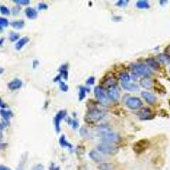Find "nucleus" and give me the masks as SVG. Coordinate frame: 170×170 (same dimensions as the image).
Wrapping results in <instances>:
<instances>
[{
  "mask_svg": "<svg viewBox=\"0 0 170 170\" xmlns=\"http://www.w3.org/2000/svg\"><path fill=\"white\" fill-rule=\"evenodd\" d=\"M98 135L101 137L104 143L112 144L120 141V136L114 132H111L108 128H100L98 131Z\"/></svg>",
  "mask_w": 170,
  "mask_h": 170,
  "instance_id": "1",
  "label": "nucleus"
},
{
  "mask_svg": "<svg viewBox=\"0 0 170 170\" xmlns=\"http://www.w3.org/2000/svg\"><path fill=\"white\" fill-rule=\"evenodd\" d=\"M141 96L143 99H145V100L149 103V104H154L157 101V96L153 94L147 92V91H143L141 92Z\"/></svg>",
  "mask_w": 170,
  "mask_h": 170,
  "instance_id": "11",
  "label": "nucleus"
},
{
  "mask_svg": "<svg viewBox=\"0 0 170 170\" xmlns=\"http://www.w3.org/2000/svg\"><path fill=\"white\" fill-rule=\"evenodd\" d=\"M131 71L134 77H148L151 74V69L147 65L145 64H134L131 66Z\"/></svg>",
  "mask_w": 170,
  "mask_h": 170,
  "instance_id": "2",
  "label": "nucleus"
},
{
  "mask_svg": "<svg viewBox=\"0 0 170 170\" xmlns=\"http://www.w3.org/2000/svg\"><path fill=\"white\" fill-rule=\"evenodd\" d=\"M14 3L19 5H28L30 4L29 0H14Z\"/></svg>",
  "mask_w": 170,
  "mask_h": 170,
  "instance_id": "32",
  "label": "nucleus"
},
{
  "mask_svg": "<svg viewBox=\"0 0 170 170\" xmlns=\"http://www.w3.org/2000/svg\"><path fill=\"white\" fill-rule=\"evenodd\" d=\"M67 68H68L67 64H64V65H62V66H60V69H59L60 75L61 76V77H63V78L66 79V80L68 78V71H67Z\"/></svg>",
  "mask_w": 170,
  "mask_h": 170,
  "instance_id": "20",
  "label": "nucleus"
},
{
  "mask_svg": "<svg viewBox=\"0 0 170 170\" xmlns=\"http://www.w3.org/2000/svg\"><path fill=\"white\" fill-rule=\"evenodd\" d=\"M0 32H3V27H0Z\"/></svg>",
  "mask_w": 170,
  "mask_h": 170,
  "instance_id": "47",
  "label": "nucleus"
},
{
  "mask_svg": "<svg viewBox=\"0 0 170 170\" xmlns=\"http://www.w3.org/2000/svg\"><path fill=\"white\" fill-rule=\"evenodd\" d=\"M94 82H95V78H94V77H88V80L86 81V84L87 85H93V84H94Z\"/></svg>",
  "mask_w": 170,
  "mask_h": 170,
  "instance_id": "36",
  "label": "nucleus"
},
{
  "mask_svg": "<svg viewBox=\"0 0 170 170\" xmlns=\"http://www.w3.org/2000/svg\"><path fill=\"white\" fill-rule=\"evenodd\" d=\"M0 107H1L2 109H5L6 107H7V105L3 101L2 98H0Z\"/></svg>",
  "mask_w": 170,
  "mask_h": 170,
  "instance_id": "41",
  "label": "nucleus"
},
{
  "mask_svg": "<svg viewBox=\"0 0 170 170\" xmlns=\"http://www.w3.org/2000/svg\"><path fill=\"white\" fill-rule=\"evenodd\" d=\"M105 112L102 110H99L97 108H94L90 110L85 116V120L87 122H97L102 119L104 117Z\"/></svg>",
  "mask_w": 170,
  "mask_h": 170,
  "instance_id": "3",
  "label": "nucleus"
},
{
  "mask_svg": "<svg viewBox=\"0 0 170 170\" xmlns=\"http://www.w3.org/2000/svg\"><path fill=\"white\" fill-rule=\"evenodd\" d=\"M97 150L99 152L103 154H107V155H115L118 151V149L117 146L111 145V144L104 142L99 144L97 146Z\"/></svg>",
  "mask_w": 170,
  "mask_h": 170,
  "instance_id": "4",
  "label": "nucleus"
},
{
  "mask_svg": "<svg viewBox=\"0 0 170 170\" xmlns=\"http://www.w3.org/2000/svg\"><path fill=\"white\" fill-rule=\"evenodd\" d=\"M88 156L95 163H101L103 161V157H102V155L99 153L98 151H95V150L91 151L89 152V154H88Z\"/></svg>",
  "mask_w": 170,
  "mask_h": 170,
  "instance_id": "13",
  "label": "nucleus"
},
{
  "mask_svg": "<svg viewBox=\"0 0 170 170\" xmlns=\"http://www.w3.org/2000/svg\"><path fill=\"white\" fill-rule=\"evenodd\" d=\"M9 26V21L4 17H0V27H4Z\"/></svg>",
  "mask_w": 170,
  "mask_h": 170,
  "instance_id": "31",
  "label": "nucleus"
},
{
  "mask_svg": "<svg viewBox=\"0 0 170 170\" xmlns=\"http://www.w3.org/2000/svg\"><path fill=\"white\" fill-rule=\"evenodd\" d=\"M4 69L3 67H1V66H0V75H1V74H3V73H4Z\"/></svg>",
  "mask_w": 170,
  "mask_h": 170,
  "instance_id": "45",
  "label": "nucleus"
},
{
  "mask_svg": "<svg viewBox=\"0 0 170 170\" xmlns=\"http://www.w3.org/2000/svg\"><path fill=\"white\" fill-rule=\"evenodd\" d=\"M38 9L39 10H45L48 9V5L45 3H40V4H39Z\"/></svg>",
  "mask_w": 170,
  "mask_h": 170,
  "instance_id": "35",
  "label": "nucleus"
},
{
  "mask_svg": "<svg viewBox=\"0 0 170 170\" xmlns=\"http://www.w3.org/2000/svg\"><path fill=\"white\" fill-rule=\"evenodd\" d=\"M122 87L124 88L125 90L128 91H138L139 90V86L135 83H130V82H122Z\"/></svg>",
  "mask_w": 170,
  "mask_h": 170,
  "instance_id": "14",
  "label": "nucleus"
},
{
  "mask_svg": "<svg viewBox=\"0 0 170 170\" xmlns=\"http://www.w3.org/2000/svg\"><path fill=\"white\" fill-rule=\"evenodd\" d=\"M66 117V110H60L59 111L55 117V128L56 133H60V122L62 119H64Z\"/></svg>",
  "mask_w": 170,
  "mask_h": 170,
  "instance_id": "7",
  "label": "nucleus"
},
{
  "mask_svg": "<svg viewBox=\"0 0 170 170\" xmlns=\"http://www.w3.org/2000/svg\"><path fill=\"white\" fill-rule=\"evenodd\" d=\"M119 78H120L121 81L123 82H129V80L131 79V78H130V76H129L127 72H122V74H120Z\"/></svg>",
  "mask_w": 170,
  "mask_h": 170,
  "instance_id": "28",
  "label": "nucleus"
},
{
  "mask_svg": "<svg viewBox=\"0 0 170 170\" xmlns=\"http://www.w3.org/2000/svg\"><path fill=\"white\" fill-rule=\"evenodd\" d=\"M114 167L111 163H102L99 166V170H113Z\"/></svg>",
  "mask_w": 170,
  "mask_h": 170,
  "instance_id": "27",
  "label": "nucleus"
},
{
  "mask_svg": "<svg viewBox=\"0 0 170 170\" xmlns=\"http://www.w3.org/2000/svg\"><path fill=\"white\" fill-rule=\"evenodd\" d=\"M0 12L4 16H8L10 14V10L4 5H0Z\"/></svg>",
  "mask_w": 170,
  "mask_h": 170,
  "instance_id": "30",
  "label": "nucleus"
},
{
  "mask_svg": "<svg viewBox=\"0 0 170 170\" xmlns=\"http://www.w3.org/2000/svg\"><path fill=\"white\" fill-rule=\"evenodd\" d=\"M32 170H44V167L43 164H37Z\"/></svg>",
  "mask_w": 170,
  "mask_h": 170,
  "instance_id": "40",
  "label": "nucleus"
},
{
  "mask_svg": "<svg viewBox=\"0 0 170 170\" xmlns=\"http://www.w3.org/2000/svg\"><path fill=\"white\" fill-rule=\"evenodd\" d=\"M29 42V38L27 37H23L21 39H19L16 44V50H21Z\"/></svg>",
  "mask_w": 170,
  "mask_h": 170,
  "instance_id": "16",
  "label": "nucleus"
},
{
  "mask_svg": "<svg viewBox=\"0 0 170 170\" xmlns=\"http://www.w3.org/2000/svg\"><path fill=\"white\" fill-rule=\"evenodd\" d=\"M25 13H26V16L29 19H36L38 17V11L34 10L33 8H30V7L27 8L25 10Z\"/></svg>",
  "mask_w": 170,
  "mask_h": 170,
  "instance_id": "17",
  "label": "nucleus"
},
{
  "mask_svg": "<svg viewBox=\"0 0 170 170\" xmlns=\"http://www.w3.org/2000/svg\"><path fill=\"white\" fill-rule=\"evenodd\" d=\"M4 39H0V46H2L3 44H4Z\"/></svg>",
  "mask_w": 170,
  "mask_h": 170,
  "instance_id": "46",
  "label": "nucleus"
},
{
  "mask_svg": "<svg viewBox=\"0 0 170 170\" xmlns=\"http://www.w3.org/2000/svg\"><path fill=\"white\" fill-rule=\"evenodd\" d=\"M157 59H158L160 62L163 63V64H165V65L170 64V56L166 55V54H160V55L157 56Z\"/></svg>",
  "mask_w": 170,
  "mask_h": 170,
  "instance_id": "21",
  "label": "nucleus"
},
{
  "mask_svg": "<svg viewBox=\"0 0 170 170\" xmlns=\"http://www.w3.org/2000/svg\"><path fill=\"white\" fill-rule=\"evenodd\" d=\"M105 86H107L108 88H111V87H114L117 85V79L115 78L114 76H112V75H111L109 77H105V79L104 80V82H103Z\"/></svg>",
  "mask_w": 170,
  "mask_h": 170,
  "instance_id": "15",
  "label": "nucleus"
},
{
  "mask_svg": "<svg viewBox=\"0 0 170 170\" xmlns=\"http://www.w3.org/2000/svg\"><path fill=\"white\" fill-rule=\"evenodd\" d=\"M164 51H165V54H166V55H168L169 56H170V44L169 45H168V46L165 48Z\"/></svg>",
  "mask_w": 170,
  "mask_h": 170,
  "instance_id": "42",
  "label": "nucleus"
},
{
  "mask_svg": "<svg viewBox=\"0 0 170 170\" xmlns=\"http://www.w3.org/2000/svg\"><path fill=\"white\" fill-rule=\"evenodd\" d=\"M146 63H147L151 68H153V69H157V68L159 67L158 62L157 61L156 59H154V58H149V59H147V60H146Z\"/></svg>",
  "mask_w": 170,
  "mask_h": 170,
  "instance_id": "24",
  "label": "nucleus"
},
{
  "mask_svg": "<svg viewBox=\"0 0 170 170\" xmlns=\"http://www.w3.org/2000/svg\"><path fill=\"white\" fill-rule=\"evenodd\" d=\"M94 94L96 99L100 101L102 104H107L109 102V97L101 86H97L94 88Z\"/></svg>",
  "mask_w": 170,
  "mask_h": 170,
  "instance_id": "5",
  "label": "nucleus"
},
{
  "mask_svg": "<svg viewBox=\"0 0 170 170\" xmlns=\"http://www.w3.org/2000/svg\"><path fill=\"white\" fill-rule=\"evenodd\" d=\"M60 145L62 147H67L69 149H72V145L70 144L69 142H67V140H66L65 135H61L60 138Z\"/></svg>",
  "mask_w": 170,
  "mask_h": 170,
  "instance_id": "23",
  "label": "nucleus"
},
{
  "mask_svg": "<svg viewBox=\"0 0 170 170\" xmlns=\"http://www.w3.org/2000/svg\"><path fill=\"white\" fill-rule=\"evenodd\" d=\"M20 38V35L19 33H16V32H11L9 35V39L10 40L11 42H16V40H18Z\"/></svg>",
  "mask_w": 170,
  "mask_h": 170,
  "instance_id": "29",
  "label": "nucleus"
},
{
  "mask_svg": "<svg viewBox=\"0 0 170 170\" xmlns=\"http://www.w3.org/2000/svg\"><path fill=\"white\" fill-rule=\"evenodd\" d=\"M149 145H150V142H149L148 140L142 139V140L134 143V145L133 146V150L135 153L140 154L148 148Z\"/></svg>",
  "mask_w": 170,
  "mask_h": 170,
  "instance_id": "6",
  "label": "nucleus"
},
{
  "mask_svg": "<svg viewBox=\"0 0 170 170\" xmlns=\"http://www.w3.org/2000/svg\"><path fill=\"white\" fill-rule=\"evenodd\" d=\"M128 0H119L117 2V6H121V7H123V6H126L128 4Z\"/></svg>",
  "mask_w": 170,
  "mask_h": 170,
  "instance_id": "33",
  "label": "nucleus"
},
{
  "mask_svg": "<svg viewBox=\"0 0 170 170\" xmlns=\"http://www.w3.org/2000/svg\"><path fill=\"white\" fill-rule=\"evenodd\" d=\"M140 84L142 86L143 88H151L152 87V81L151 78L149 77H144L140 80Z\"/></svg>",
  "mask_w": 170,
  "mask_h": 170,
  "instance_id": "19",
  "label": "nucleus"
},
{
  "mask_svg": "<svg viewBox=\"0 0 170 170\" xmlns=\"http://www.w3.org/2000/svg\"><path fill=\"white\" fill-rule=\"evenodd\" d=\"M60 88L63 92H66V91L68 90V86L66 85L65 82H62V81H60Z\"/></svg>",
  "mask_w": 170,
  "mask_h": 170,
  "instance_id": "34",
  "label": "nucleus"
},
{
  "mask_svg": "<svg viewBox=\"0 0 170 170\" xmlns=\"http://www.w3.org/2000/svg\"><path fill=\"white\" fill-rule=\"evenodd\" d=\"M136 7L139 8V9H148L149 7H150V4H149V3L147 1H146V0H140V1H138L137 3H136Z\"/></svg>",
  "mask_w": 170,
  "mask_h": 170,
  "instance_id": "25",
  "label": "nucleus"
},
{
  "mask_svg": "<svg viewBox=\"0 0 170 170\" xmlns=\"http://www.w3.org/2000/svg\"><path fill=\"white\" fill-rule=\"evenodd\" d=\"M0 115L3 117V119L6 122H9L11 117H13V112L11 111H7L5 109H1L0 110Z\"/></svg>",
  "mask_w": 170,
  "mask_h": 170,
  "instance_id": "18",
  "label": "nucleus"
},
{
  "mask_svg": "<svg viewBox=\"0 0 170 170\" xmlns=\"http://www.w3.org/2000/svg\"><path fill=\"white\" fill-rule=\"evenodd\" d=\"M169 72H170V68H169Z\"/></svg>",
  "mask_w": 170,
  "mask_h": 170,
  "instance_id": "48",
  "label": "nucleus"
},
{
  "mask_svg": "<svg viewBox=\"0 0 170 170\" xmlns=\"http://www.w3.org/2000/svg\"><path fill=\"white\" fill-rule=\"evenodd\" d=\"M88 91V89L85 88V87H80V88H79V95H78V97H79V100H80V101L85 98L86 93H87Z\"/></svg>",
  "mask_w": 170,
  "mask_h": 170,
  "instance_id": "26",
  "label": "nucleus"
},
{
  "mask_svg": "<svg viewBox=\"0 0 170 170\" xmlns=\"http://www.w3.org/2000/svg\"><path fill=\"white\" fill-rule=\"evenodd\" d=\"M69 123H70L71 126H72V128H75V129L78 128V122H77V120H70Z\"/></svg>",
  "mask_w": 170,
  "mask_h": 170,
  "instance_id": "39",
  "label": "nucleus"
},
{
  "mask_svg": "<svg viewBox=\"0 0 170 170\" xmlns=\"http://www.w3.org/2000/svg\"><path fill=\"white\" fill-rule=\"evenodd\" d=\"M0 170H11L10 168L4 166V165H0Z\"/></svg>",
  "mask_w": 170,
  "mask_h": 170,
  "instance_id": "44",
  "label": "nucleus"
},
{
  "mask_svg": "<svg viewBox=\"0 0 170 170\" xmlns=\"http://www.w3.org/2000/svg\"><path fill=\"white\" fill-rule=\"evenodd\" d=\"M138 117L140 120H149L153 117V113L150 108H143L139 111Z\"/></svg>",
  "mask_w": 170,
  "mask_h": 170,
  "instance_id": "9",
  "label": "nucleus"
},
{
  "mask_svg": "<svg viewBox=\"0 0 170 170\" xmlns=\"http://www.w3.org/2000/svg\"><path fill=\"white\" fill-rule=\"evenodd\" d=\"M11 26L15 29H22L25 27V22L23 20H17L11 22Z\"/></svg>",
  "mask_w": 170,
  "mask_h": 170,
  "instance_id": "22",
  "label": "nucleus"
},
{
  "mask_svg": "<svg viewBox=\"0 0 170 170\" xmlns=\"http://www.w3.org/2000/svg\"><path fill=\"white\" fill-rule=\"evenodd\" d=\"M9 125V122H6V121L3 120V122H0V131H2L4 128Z\"/></svg>",
  "mask_w": 170,
  "mask_h": 170,
  "instance_id": "37",
  "label": "nucleus"
},
{
  "mask_svg": "<svg viewBox=\"0 0 170 170\" xmlns=\"http://www.w3.org/2000/svg\"><path fill=\"white\" fill-rule=\"evenodd\" d=\"M126 105L133 110L138 109L140 107H141L142 105V101L140 99H139L137 97H129L128 99L126 100Z\"/></svg>",
  "mask_w": 170,
  "mask_h": 170,
  "instance_id": "8",
  "label": "nucleus"
},
{
  "mask_svg": "<svg viewBox=\"0 0 170 170\" xmlns=\"http://www.w3.org/2000/svg\"><path fill=\"white\" fill-rule=\"evenodd\" d=\"M22 84L23 83H22V80H20L19 78H16L8 83V88L10 90H17V89H20L22 88Z\"/></svg>",
  "mask_w": 170,
  "mask_h": 170,
  "instance_id": "12",
  "label": "nucleus"
},
{
  "mask_svg": "<svg viewBox=\"0 0 170 170\" xmlns=\"http://www.w3.org/2000/svg\"><path fill=\"white\" fill-rule=\"evenodd\" d=\"M107 95L112 101H117L120 97V94H119V90L117 88V86L114 87H111L108 88V92H107Z\"/></svg>",
  "mask_w": 170,
  "mask_h": 170,
  "instance_id": "10",
  "label": "nucleus"
},
{
  "mask_svg": "<svg viewBox=\"0 0 170 170\" xmlns=\"http://www.w3.org/2000/svg\"><path fill=\"white\" fill-rule=\"evenodd\" d=\"M20 10H21V9H20V7L19 6H16V7H14L13 8V10H12V14L14 15V16H17L19 13H20Z\"/></svg>",
  "mask_w": 170,
  "mask_h": 170,
  "instance_id": "38",
  "label": "nucleus"
},
{
  "mask_svg": "<svg viewBox=\"0 0 170 170\" xmlns=\"http://www.w3.org/2000/svg\"><path fill=\"white\" fill-rule=\"evenodd\" d=\"M50 170H60V169H59L58 167H55L54 163H52V164H51V167L50 168Z\"/></svg>",
  "mask_w": 170,
  "mask_h": 170,
  "instance_id": "43",
  "label": "nucleus"
}]
</instances>
